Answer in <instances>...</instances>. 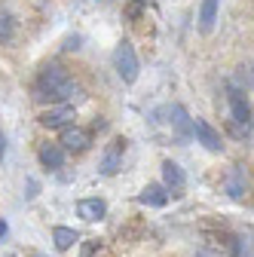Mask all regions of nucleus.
Segmentation results:
<instances>
[{
    "label": "nucleus",
    "mask_w": 254,
    "mask_h": 257,
    "mask_svg": "<svg viewBox=\"0 0 254 257\" xmlns=\"http://www.w3.org/2000/svg\"><path fill=\"white\" fill-rule=\"evenodd\" d=\"M34 98L37 101H80L83 98V89L58 68V64H49V68L40 71L37 77V86H34Z\"/></svg>",
    "instance_id": "obj_1"
},
{
    "label": "nucleus",
    "mask_w": 254,
    "mask_h": 257,
    "mask_svg": "<svg viewBox=\"0 0 254 257\" xmlns=\"http://www.w3.org/2000/svg\"><path fill=\"white\" fill-rule=\"evenodd\" d=\"M230 113H233V119H230V132L236 135V138H245L248 135V128H251V104H248V98L242 92H230Z\"/></svg>",
    "instance_id": "obj_2"
},
{
    "label": "nucleus",
    "mask_w": 254,
    "mask_h": 257,
    "mask_svg": "<svg viewBox=\"0 0 254 257\" xmlns=\"http://www.w3.org/2000/svg\"><path fill=\"white\" fill-rule=\"evenodd\" d=\"M113 64H116V74L122 83H135L138 80V55H135V46L132 43H119L116 52H113Z\"/></svg>",
    "instance_id": "obj_3"
},
{
    "label": "nucleus",
    "mask_w": 254,
    "mask_h": 257,
    "mask_svg": "<svg viewBox=\"0 0 254 257\" xmlns=\"http://www.w3.org/2000/svg\"><path fill=\"white\" fill-rule=\"evenodd\" d=\"M193 135H196V141L205 147V150H211V153H220L224 150V141H220V132L211 125V122H205V119H193Z\"/></svg>",
    "instance_id": "obj_4"
},
{
    "label": "nucleus",
    "mask_w": 254,
    "mask_h": 257,
    "mask_svg": "<svg viewBox=\"0 0 254 257\" xmlns=\"http://www.w3.org/2000/svg\"><path fill=\"white\" fill-rule=\"evenodd\" d=\"M122 153H125V138H113L101 156V163H98V172L101 175H116L119 172V163H122Z\"/></svg>",
    "instance_id": "obj_5"
},
{
    "label": "nucleus",
    "mask_w": 254,
    "mask_h": 257,
    "mask_svg": "<svg viewBox=\"0 0 254 257\" xmlns=\"http://www.w3.org/2000/svg\"><path fill=\"white\" fill-rule=\"evenodd\" d=\"M169 110V122H172V128H175V138L178 141H187L190 135H193V119H190V113L181 107V104H172V107H166Z\"/></svg>",
    "instance_id": "obj_6"
},
{
    "label": "nucleus",
    "mask_w": 254,
    "mask_h": 257,
    "mask_svg": "<svg viewBox=\"0 0 254 257\" xmlns=\"http://www.w3.org/2000/svg\"><path fill=\"white\" fill-rule=\"evenodd\" d=\"M184 184H187V178H184L181 166L172 163V159H166V163H163V187L172 193V196H181V193H184Z\"/></svg>",
    "instance_id": "obj_7"
},
{
    "label": "nucleus",
    "mask_w": 254,
    "mask_h": 257,
    "mask_svg": "<svg viewBox=\"0 0 254 257\" xmlns=\"http://www.w3.org/2000/svg\"><path fill=\"white\" fill-rule=\"evenodd\" d=\"M89 141H92V135L86 132V128H80V125H68L65 132H61V147H65V150H74V153L86 150Z\"/></svg>",
    "instance_id": "obj_8"
},
{
    "label": "nucleus",
    "mask_w": 254,
    "mask_h": 257,
    "mask_svg": "<svg viewBox=\"0 0 254 257\" xmlns=\"http://www.w3.org/2000/svg\"><path fill=\"white\" fill-rule=\"evenodd\" d=\"M74 119V107L71 104H58V107H52V110H46L43 116H40V125H46V128H61V125H68Z\"/></svg>",
    "instance_id": "obj_9"
},
{
    "label": "nucleus",
    "mask_w": 254,
    "mask_h": 257,
    "mask_svg": "<svg viewBox=\"0 0 254 257\" xmlns=\"http://www.w3.org/2000/svg\"><path fill=\"white\" fill-rule=\"evenodd\" d=\"M138 202L141 205H153V208H163L169 202V190L163 184H147L141 193H138Z\"/></svg>",
    "instance_id": "obj_10"
},
{
    "label": "nucleus",
    "mask_w": 254,
    "mask_h": 257,
    "mask_svg": "<svg viewBox=\"0 0 254 257\" xmlns=\"http://www.w3.org/2000/svg\"><path fill=\"white\" fill-rule=\"evenodd\" d=\"M77 214L83 220H101L107 214V205H104V199H80L77 202Z\"/></svg>",
    "instance_id": "obj_11"
},
{
    "label": "nucleus",
    "mask_w": 254,
    "mask_h": 257,
    "mask_svg": "<svg viewBox=\"0 0 254 257\" xmlns=\"http://www.w3.org/2000/svg\"><path fill=\"white\" fill-rule=\"evenodd\" d=\"M217 4H220V0H202V7H199V31H202V34H211V31H214Z\"/></svg>",
    "instance_id": "obj_12"
},
{
    "label": "nucleus",
    "mask_w": 254,
    "mask_h": 257,
    "mask_svg": "<svg viewBox=\"0 0 254 257\" xmlns=\"http://www.w3.org/2000/svg\"><path fill=\"white\" fill-rule=\"evenodd\" d=\"M40 163L46 169H61L65 166V147L61 144H43L40 147Z\"/></svg>",
    "instance_id": "obj_13"
},
{
    "label": "nucleus",
    "mask_w": 254,
    "mask_h": 257,
    "mask_svg": "<svg viewBox=\"0 0 254 257\" xmlns=\"http://www.w3.org/2000/svg\"><path fill=\"white\" fill-rule=\"evenodd\" d=\"M52 242H55L58 251H68V248H74V245L80 242V233L71 230V227H55V230H52Z\"/></svg>",
    "instance_id": "obj_14"
},
{
    "label": "nucleus",
    "mask_w": 254,
    "mask_h": 257,
    "mask_svg": "<svg viewBox=\"0 0 254 257\" xmlns=\"http://www.w3.org/2000/svg\"><path fill=\"white\" fill-rule=\"evenodd\" d=\"M227 193L233 199H242V193H245V172L242 169H233L227 175Z\"/></svg>",
    "instance_id": "obj_15"
},
{
    "label": "nucleus",
    "mask_w": 254,
    "mask_h": 257,
    "mask_svg": "<svg viewBox=\"0 0 254 257\" xmlns=\"http://www.w3.org/2000/svg\"><path fill=\"white\" fill-rule=\"evenodd\" d=\"M13 37V16L7 10H0V43H7Z\"/></svg>",
    "instance_id": "obj_16"
},
{
    "label": "nucleus",
    "mask_w": 254,
    "mask_h": 257,
    "mask_svg": "<svg viewBox=\"0 0 254 257\" xmlns=\"http://www.w3.org/2000/svg\"><path fill=\"white\" fill-rule=\"evenodd\" d=\"M95 248H98V242H89V245L83 248V257H92V251H95Z\"/></svg>",
    "instance_id": "obj_17"
},
{
    "label": "nucleus",
    "mask_w": 254,
    "mask_h": 257,
    "mask_svg": "<svg viewBox=\"0 0 254 257\" xmlns=\"http://www.w3.org/2000/svg\"><path fill=\"white\" fill-rule=\"evenodd\" d=\"M4 153H7V144H4V135H0V159H4Z\"/></svg>",
    "instance_id": "obj_18"
},
{
    "label": "nucleus",
    "mask_w": 254,
    "mask_h": 257,
    "mask_svg": "<svg viewBox=\"0 0 254 257\" xmlns=\"http://www.w3.org/2000/svg\"><path fill=\"white\" fill-rule=\"evenodd\" d=\"M4 233H7V220H4V217H0V236H4Z\"/></svg>",
    "instance_id": "obj_19"
}]
</instances>
